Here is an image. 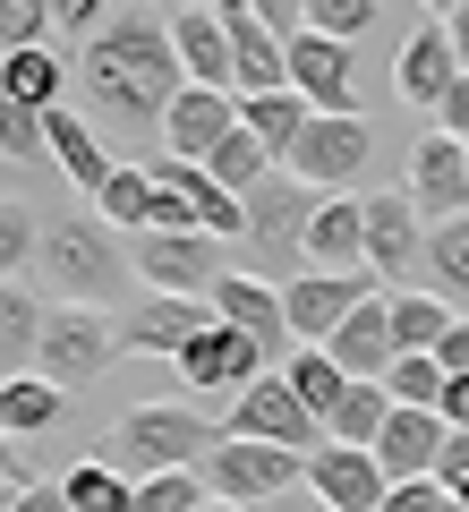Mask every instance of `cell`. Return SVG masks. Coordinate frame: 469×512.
I'll list each match as a JSON object with an SVG mask.
<instances>
[{"instance_id": "1", "label": "cell", "mask_w": 469, "mask_h": 512, "mask_svg": "<svg viewBox=\"0 0 469 512\" xmlns=\"http://www.w3.org/2000/svg\"><path fill=\"white\" fill-rule=\"evenodd\" d=\"M77 86H86V111L120 137H154L180 103L188 69L180 43H171V18H111L103 35L77 43Z\"/></svg>"}, {"instance_id": "2", "label": "cell", "mask_w": 469, "mask_h": 512, "mask_svg": "<svg viewBox=\"0 0 469 512\" xmlns=\"http://www.w3.org/2000/svg\"><path fill=\"white\" fill-rule=\"evenodd\" d=\"M137 274L120 248V231H111L103 214H77V222H43V282L52 291H69L77 308H103L120 282Z\"/></svg>"}, {"instance_id": "3", "label": "cell", "mask_w": 469, "mask_h": 512, "mask_svg": "<svg viewBox=\"0 0 469 512\" xmlns=\"http://www.w3.org/2000/svg\"><path fill=\"white\" fill-rule=\"evenodd\" d=\"M222 444L214 419H197L188 402H137L120 427H111V453L128 461L137 478H163V470H205Z\"/></svg>"}, {"instance_id": "4", "label": "cell", "mask_w": 469, "mask_h": 512, "mask_svg": "<svg viewBox=\"0 0 469 512\" xmlns=\"http://www.w3.org/2000/svg\"><path fill=\"white\" fill-rule=\"evenodd\" d=\"M128 265H137L145 291H163V299H214L222 239L214 231H137L128 239Z\"/></svg>"}, {"instance_id": "5", "label": "cell", "mask_w": 469, "mask_h": 512, "mask_svg": "<svg viewBox=\"0 0 469 512\" xmlns=\"http://www.w3.org/2000/svg\"><path fill=\"white\" fill-rule=\"evenodd\" d=\"M205 487L256 512V504H273V495L307 487V453H290V444H256V436H222L214 461H205Z\"/></svg>"}, {"instance_id": "6", "label": "cell", "mask_w": 469, "mask_h": 512, "mask_svg": "<svg viewBox=\"0 0 469 512\" xmlns=\"http://www.w3.org/2000/svg\"><path fill=\"white\" fill-rule=\"evenodd\" d=\"M111 350H120V325H111L103 308H52L43 316V350H35V376H52L60 393H69V384H94L111 367Z\"/></svg>"}, {"instance_id": "7", "label": "cell", "mask_w": 469, "mask_h": 512, "mask_svg": "<svg viewBox=\"0 0 469 512\" xmlns=\"http://www.w3.org/2000/svg\"><path fill=\"white\" fill-rule=\"evenodd\" d=\"M367 146H376L367 111H316L282 171H290V180H307V188H350V180L367 171Z\"/></svg>"}, {"instance_id": "8", "label": "cell", "mask_w": 469, "mask_h": 512, "mask_svg": "<svg viewBox=\"0 0 469 512\" xmlns=\"http://www.w3.org/2000/svg\"><path fill=\"white\" fill-rule=\"evenodd\" d=\"M359 299H376V274H325V265H307V274H290V291H282V308H290V333H299L307 350H325L333 333L350 325V308Z\"/></svg>"}, {"instance_id": "9", "label": "cell", "mask_w": 469, "mask_h": 512, "mask_svg": "<svg viewBox=\"0 0 469 512\" xmlns=\"http://www.w3.org/2000/svg\"><path fill=\"white\" fill-rule=\"evenodd\" d=\"M171 367H180L188 393H231V402L248 393L256 376H273V359H265V350H256L239 325H222V316H214V325H205V333H197V342H188Z\"/></svg>"}, {"instance_id": "10", "label": "cell", "mask_w": 469, "mask_h": 512, "mask_svg": "<svg viewBox=\"0 0 469 512\" xmlns=\"http://www.w3.org/2000/svg\"><path fill=\"white\" fill-rule=\"evenodd\" d=\"M231 436H256V444H290V453H316V436H325V419L290 393V376L273 367V376H256L248 393L231 402Z\"/></svg>"}, {"instance_id": "11", "label": "cell", "mask_w": 469, "mask_h": 512, "mask_svg": "<svg viewBox=\"0 0 469 512\" xmlns=\"http://www.w3.org/2000/svg\"><path fill=\"white\" fill-rule=\"evenodd\" d=\"M410 205L427 222H461L469 214V146H461V137L427 128V137L410 146Z\"/></svg>"}, {"instance_id": "12", "label": "cell", "mask_w": 469, "mask_h": 512, "mask_svg": "<svg viewBox=\"0 0 469 512\" xmlns=\"http://www.w3.org/2000/svg\"><path fill=\"white\" fill-rule=\"evenodd\" d=\"M214 316H222V325H239L273 367H282V359H290V342H299V333H290L282 291H273L265 274H222V282H214Z\"/></svg>"}, {"instance_id": "13", "label": "cell", "mask_w": 469, "mask_h": 512, "mask_svg": "<svg viewBox=\"0 0 469 512\" xmlns=\"http://www.w3.org/2000/svg\"><path fill=\"white\" fill-rule=\"evenodd\" d=\"M290 86H299L316 111H359V43L290 35Z\"/></svg>"}, {"instance_id": "14", "label": "cell", "mask_w": 469, "mask_h": 512, "mask_svg": "<svg viewBox=\"0 0 469 512\" xmlns=\"http://www.w3.org/2000/svg\"><path fill=\"white\" fill-rule=\"evenodd\" d=\"M307 487L325 495L333 512H384L393 478H384V461L359 453V444H316V453H307Z\"/></svg>"}, {"instance_id": "15", "label": "cell", "mask_w": 469, "mask_h": 512, "mask_svg": "<svg viewBox=\"0 0 469 512\" xmlns=\"http://www.w3.org/2000/svg\"><path fill=\"white\" fill-rule=\"evenodd\" d=\"M418 205H410V188H384V197H367V274L376 282H401L427 256V231H418Z\"/></svg>"}, {"instance_id": "16", "label": "cell", "mask_w": 469, "mask_h": 512, "mask_svg": "<svg viewBox=\"0 0 469 512\" xmlns=\"http://www.w3.org/2000/svg\"><path fill=\"white\" fill-rule=\"evenodd\" d=\"M299 256L325 265V274H359L367 265V197H325L299 231Z\"/></svg>"}, {"instance_id": "17", "label": "cell", "mask_w": 469, "mask_h": 512, "mask_svg": "<svg viewBox=\"0 0 469 512\" xmlns=\"http://www.w3.org/2000/svg\"><path fill=\"white\" fill-rule=\"evenodd\" d=\"M452 86H461V52H452V35H444V26H418V35L401 43V60H393V94L418 103V111H444Z\"/></svg>"}, {"instance_id": "18", "label": "cell", "mask_w": 469, "mask_h": 512, "mask_svg": "<svg viewBox=\"0 0 469 512\" xmlns=\"http://www.w3.org/2000/svg\"><path fill=\"white\" fill-rule=\"evenodd\" d=\"M231 128H239V94H222V86H180V103H171V120H163V146L180 154V163H205Z\"/></svg>"}, {"instance_id": "19", "label": "cell", "mask_w": 469, "mask_h": 512, "mask_svg": "<svg viewBox=\"0 0 469 512\" xmlns=\"http://www.w3.org/2000/svg\"><path fill=\"white\" fill-rule=\"evenodd\" d=\"M444 444H452L444 410H401V402H393V427L376 436V461H384V478H435Z\"/></svg>"}, {"instance_id": "20", "label": "cell", "mask_w": 469, "mask_h": 512, "mask_svg": "<svg viewBox=\"0 0 469 512\" xmlns=\"http://www.w3.org/2000/svg\"><path fill=\"white\" fill-rule=\"evenodd\" d=\"M205 325H214V299H163V291H154V299L120 325V342H128V350H154V359H180Z\"/></svg>"}, {"instance_id": "21", "label": "cell", "mask_w": 469, "mask_h": 512, "mask_svg": "<svg viewBox=\"0 0 469 512\" xmlns=\"http://www.w3.org/2000/svg\"><path fill=\"white\" fill-rule=\"evenodd\" d=\"M171 43H180V69H188V86H222V94H239L231 26H222L214 9H180V18H171Z\"/></svg>"}, {"instance_id": "22", "label": "cell", "mask_w": 469, "mask_h": 512, "mask_svg": "<svg viewBox=\"0 0 469 512\" xmlns=\"http://www.w3.org/2000/svg\"><path fill=\"white\" fill-rule=\"evenodd\" d=\"M333 359H342V376H359V384H384V367L401 359L393 350V308H384V291L376 299H359V308H350V325L333 333Z\"/></svg>"}, {"instance_id": "23", "label": "cell", "mask_w": 469, "mask_h": 512, "mask_svg": "<svg viewBox=\"0 0 469 512\" xmlns=\"http://www.w3.org/2000/svg\"><path fill=\"white\" fill-rule=\"evenodd\" d=\"M52 163H60V180H69L86 205L103 197V188H111V171H120V163L103 154V137L86 128V111H69V103L52 111Z\"/></svg>"}, {"instance_id": "24", "label": "cell", "mask_w": 469, "mask_h": 512, "mask_svg": "<svg viewBox=\"0 0 469 512\" xmlns=\"http://www.w3.org/2000/svg\"><path fill=\"white\" fill-rule=\"evenodd\" d=\"M307 180H265V188H248V239H265V248H299V231H307Z\"/></svg>"}, {"instance_id": "25", "label": "cell", "mask_w": 469, "mask_h": 512, "mask_svg": "<svg viewBox=\"0 0 469 512\" xmlns=\"http://www.w3.org/2000/svg\"><path fill=\"white\" fill-rule=\"evenodd\" d=\"M307 120H316V103H307L299 86H282V94H239V128H256V137H265L273 163H290V146L307 137Z\"/></svg>"}, {"instance_id": "26", "label": "cell", "mask_w": 469, "mask_h": 512, "mask_svg": "<svg viewBox=\"0 0 469 512\" xmlns=\"http://www.w3.org/2000/svg\"><path fill=\"white\" fill-rule=\"evenodd\" d=\"M43 299L18 291V282H0V376H26V359L43 350Z\"/></svg>"}, {"instance_id": "27", "label": "cell", "mask_w": 469, "mask_h": 512, "mask_svg": "<svg viewBox=\"0 0 469 512\" xmlns=\"http://www.w3.org/2000/svg\"><path fill=\"white\" fill-rule=\"evenodd\" d=\"M384 308H393V350H435L452 325H461L444 291H384Z\"/></svg>"}, {"instance_id": "28", "label": "cell", "mask_w": 469, "mask_h": 512, "mask_svg": "<svg viewBox=\"0 0 469 512\" xmlns=\"http://www.w3.org/2000/svg\"><path fill=\"white\" fill-rule=\"evenodd\" d=\"M60 86H69V69H60L52 43H35V52H9V60H0V94H18V103H35V111H60Z\"/></svg>"}, {"instance_id": "29", "label": "cell", "mask_w": 469, "mask_h": 512, "mask_svg": "<svg viewBox=\"0 0 469 512\" xmlns=\"http://www.w3.org/2000/svg\"><path fill=\"white\" fill-rule=\"evenodd\" d=\"M282 376H290V393H299L316 419H333V410H342V393L359 384V376H342V359H333V350H290Z\"/></svg>"}, {"instance_id": "30", "label": "cell", "mask_w": 469, "mask_h": 512, "mask_svg": "<svg viewBox=\"0 0 469 512\" xmlns=\"http://www.w3.org/2000/svg\"><path fill=\"white\" fill-rule=\"evenodd\" d=\"M384 427H393V393H384V384H350L342 410L325 419V436H333V444H359V453H376Z\"/></svg>"}, {"instance_id": "31", "label": "cell", "mask_w": 469, "mask_h": 512, "mask_svg": "<svg viewBox=\"0 0 469 512\" xmlns=\"http://www.w3.org/2000/svg\"><path fill=\"white\" fill-rule=\"evenodd\" d=\"M60 419V384L52 376H0V427L9 436H43Z\"/></svg>"}, {"instance_id": "32", "label": "cell", "mask_w": 469, "mask_h": 512, "mask_svg": "<svg viewBox=\"0 0 469 512\" xmlns=\"http://www.w3.org/2000/svg\"><path fill=\"white\" fill-rule=\"evenodd\" d=\"M205 171H214L231 197H248V188H265V180H273V154H265V137H256V128H231V137L205 154Z\"/></svg>"}, {"instance_id": "33", "label": "cell", "mask_w": 469, "mask_h": 512, "mask_svg": "<svg viewBox=\"0 0 469 512\" xmlns=\"http://www.w3.org/2000/svg\"><path fill=\"white\" fill-rule=\"evenodd\" d=\"M60 495H69V512H137V478H120L111 461H77Z\"/></svg>"}, {"instance_id": "34", "label": "cell", "mask_w": 469, "mask_h": 512, "mask_svg": "<svg viewBox=\"0 0 469 512\" xmlns=\"http://www.w3.org/2000/svg\"><path fill=\"white\" fill-rule=\"evenodd\" d=\"M94 214H103L111 231H145V222H154V171L120 163V171H111V188L94 197Z\"/></svg>"}, {"instance_id": "35", "label": "cell", "mask_w": 469, "mask_h": 512, "mask_svg": "<svg viewBox=\"0 0 469 512\" xmlns=\"http://www.w3.org/2000/svg\"><path fill=\"white\" fill-rule=\"evenodd\" d=\"M444 359H435V350H401V359L393 367H384V393H393V402L401 410H435V402H444Z\"/></svg>"}, {"instance_id": "36", "label": "cell", "mask_w": 469, "mask_h": 512, "mask_svg": "<svg viewBox=\"0 0 469 512\" xmlns=\"http://www.w3.org/2000/svg\"><path fill=\"white\" fill-rule=\"evenodd\" d=\"M52 154V111L0 94V163H43Z\"/></svg>"}, {"instance_id": "37", "label": "cell", "mask_w": 469, "mask_h": 512, "mask_svg": "<svg viewBox=\"0 0 469 512\" xmlns=\"http://www.w3.org/2000/svg\"><path fill=\"white\" fill-rule=\"evenodd\" d=\"M43 256V214L26 197H0V282H18Z\"/></svg>"}, {"instance_id": "38", "label": "cell", "mask_w": 469, "mask_h": 512, "mask_svg": "<svg viewBox=\"0 0 469 512\" xmlns=\"http://www.w3.org/2000/svg\"><path fill=\"white\" fill-rule=\"evenodd\" d=\"M214 487L205 470H163V478H137V512H205Z\"/></svg>"}, {"instance_id": "39", "label": "cell", "mask_w": 469, "mask_h": 512, "mask_svg": "<svg viewBox=\"0 0 469 512\" xmlns=\"http://www.w3.org/2000/svg\"><path fill=\"white\" fill-rule=\"evenodd\" d=\"M427 265H435V282H444L452 299H469V214L427 231Z\"/></svg>"}, {"instance_id": "40", "label": "cell", "mask_w": 469, "mask_h": 512, "mask_svg": "<svg viewBox=\"0 0 469 512\" xmlns=\"http://www.w3.org/2000/svg\"><path fill=\"white\" fill-rule=\"evenodd\" d=\"M376 26V0H307V35H333V43H359Z\"/></svg>"}, {"instance_id": "41", "label": "cell", "mask_w": 469, "mask_h": 512, "mask_svg": "<svg viewBox=\"0 0 469 512\" xmlns=\"http://www.w3.org/2000/svg\"><path fill=\"white\" fill-rule=\"evenodd\" d=\"M52 35V0H0V43L9 52H35Z\"/></svg>"}, {"instance_id": "42", "label": "cell", "mask_w": 469, "mask_h": 512, "mask_svg": "<svg viewBox=\"0 0 469 512\" xmlns=\"http://www.w3.org/2000/svg\"><path fill=\"white\" fill-rule=\"evenodd\" d=\"M111 18H120V0H52V26H69L77 43H86V35H103Z\"/></svg>"}, {"instance_id": "43", "label": "cell", "mask_w": 469, "mask_h": 512, "mask_svg": "<svg viewBox=\"0 0 469 512\" xmlns=\"http://www.w3.org/2000/svg\"><path fill=\"white\" fill-rule=\"evenodd\" d=\"M384 512H452V495H444V478H393Z\"/></svg>"}, {"instance_id": "44", "label": "cell", "mask_w": 469, "mask_h": 512, "mask_svg": "<svg viewBox=\"0 0 469 512\" xmlns=\"http://www.w3.org/2000/svg\"><path fill=\"white\" fill-rule=\"evenodd\" d=\"M435 128H444V137H461V146H469V77H461V86L444 94V111H435Z\"/></svg>"}, {"instance_id": "45", "label": "cell", "mask_w": 469, "mask_h": 512, "mask_svg": "<svg viewBox=\"0 0 469 512\" xmlns=\"http://www.w3.org/2000/svg\"><path fill=\"white\" fill-rule=\"evenodd\" d=\"M435 359H444V376H469V316L444 333V342H435Z\"/></svg>"}, {"instance_id": "46", "label": "cell", "mask_w": 469, "mask_h": 512, "mask_svg": "<svg viewBox=\"0 0 469 512\" xmlns=\"http://www.w3.org/2000/svg\"><path fill=\"white\" fill-rule=\"evenodd\" d=\"M256 512H333V504L316 487H290V495H273V504H256Z\"/></svg>"}, {"instance_id": "47", "label": "cell", "mask_w": 469, "mask_h": 512, "mask_svg": "<svg viewBox=\"0 0 469 512\" xmlns=\"http://www.w3.org/2000/svg\"><path fill=\"white\" fill-rule=\"evenodd\" d=\"M435 410H444V427H469V376H452V384H444V402H435Z\"/></svg>"}, {"instance_id": "48", "label": "cell", "mask_w": 469, "mask_h": 512, "mask_svg": "<svg viewBox=\"0 0 469 512\" xmlns=\"http://www.w3.org/2000/svg\"><path fill=\"white\" fill-rule=\"evenodd\" d=\"M9 512H69V495H60V487H43V478H35V487H26V495H18Z\"/></svg>"}, {"instance_id": "49", "label": "cell", "mask_w": 469, "mask_h": 512, "mask_svg": "<svg viewBox=\"0 0 469 512\" xmlns=\"http://www.w3.org/2000/svg\"><path fill=\"white\" fill-rule=\"evenodd\" d=\"M435 26H444V35H452V52H461V77H469V0H461V9H452V18H435Z\"/></svg>"}, {"instance_id": "50", "label": "cell", "mask_w": 469, "mask_h": 512, "mask_svg": "<svg viewBox=\"0 0 469 512\" xmlns=\"http://www.w3.org/2000/svg\"><path fill=\"white\" fill-rule=\"evenodd\" d=\"M0 478H18V487H35V478H26V461H18V436H9V427H0Z\"/></svg>"}, {"instance_id": "51", "label": "cell", "mask_w": 469, "mask_h": 512, "mask_svg": "<svg viewBox=\"0 0 469 512\" xmlns=\"http://www.w3.org/2000/svg\"><path fill=\"white\" fill-rule=\"evenodd\" d=\"M214 18H256V0H205Z\"/></svg>"}, {"instance_id": "52", "label": "cell", "mask_w": 469, "mask_h": 512, "mask_svg": "<svg viewBox=\"0 0 469 512\" xmlns=\"http://www.w3.org/2000/svg\"><path fill=\"white\" fill-rule=\"evenodd\" d=\"M18 495H26V487H18V478H0V512H9V504H18Z\"/></svg>"}, {"instance_id": "53", "label": "cell", "mask_w": 469, "mask_h": 512, "mask_svg": "<svg viewBox=\"0 0 469 512\" xmlns=\"http://www.w3.org/2000/svg\"><path fill=\"white\" fill-rule=\"evenodd\" d=\"M205 512H248V504H231V495H214V504H205Z\"/></svg>"}, {"instance_id": "54", "label": "cell", "mask_w": 469, "mask_h": 512, "mask_svg": "<svg viewBox=\"0 0 469 512\" xmlns=\"http://www.w3.org/2000/svg\"><path fill=\"white\" fill-rule=\"evenodd\" d=\"M427 9H435V18H452V9H461V0H427Z\"/></svg>"}, {"instance_id": "55", "label": "cell", "mask_w": 469, "mask_h": 512, "mask_svg": "<svg viewBox=\"0 0 469 512\" xmlns=\"http://www.w3.org/2000/svg\"><path fill=\"white\" fill-rule=\"evenodd\" d=\"M0 60H9V43H0Z\"/></svg>"}]
</instances>
